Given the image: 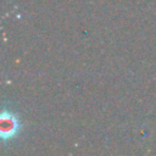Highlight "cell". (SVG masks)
<instances>
[{
    "label": "cell",
    "instance_id": "obj_1",
    "mask_svg": "<svg viewBox=\"0 0 156 156\" xmlns=\"http://www.w3.org/2000/svg\"><path fill=\"white\" fill-rule=\"evenodd\" d=\"M20 130V121L18 118L12 115L10 111H4L0 119V132H1V139L9 140L12 139Z\"/></svg>",
    "mask_w": 156,
    "mask_h": 156
}]
</instances>
